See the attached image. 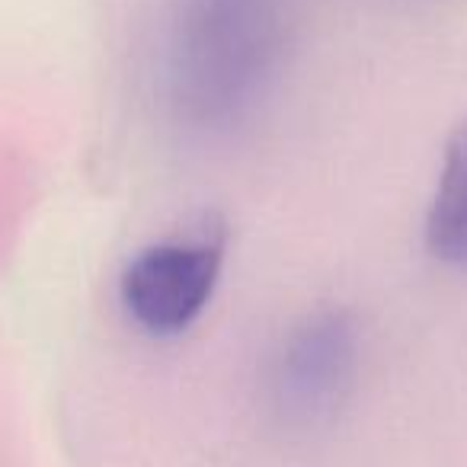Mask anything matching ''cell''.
<instances>
[{
	"instance_id": "6da1fadb",
	"label": "cell",
	"mask_w": 467,
	"mask_h": 467,
	"mask_svg": "<svg viewBox=\"0 0 467 467\" xmlns=\"http://www.w3.org/2000/svg\"><path fill=\"white\" fill-rule=\"evenodd\" d=\"M282 48V0H176L170 93L189 125L231 129L266 90Z\"/></svg>"
},
{
	"instance_id": "7a4b0ae2",
	"label": "cell",
	"mask_w": 467,
	"mask_h": 467,
	"mask_svg": "<svg viewBox=\"0 0 467 467\" xmlns=\"http://www.w3.org/2000/svg\"><path fill=\"white\" fill-rule=\"evenodd\" d=\"M227 234L205 224L144 247L122 273V305L141 330L173 337L199 320L224 266Z\"/></svg>"
},
{
	"instance_id": "3957f363",
	"label": "cell",
	"mask_w": 467,
	"mask_h": 467,
	"mask_svg": "<svg viewBox=\"0 0 467 467\" xmlns=\"http://www.w3.org/2000/svg\"><path fill=\"white\" fill-rule=\"evenodd\" d=\"M358 365V337L346 314L301 320L273 365V397L288 422L314 426L343 407Z\"/></svg>"
},
{
	"instance_id": "277c9868",
	"label": "cell",
	"mask_w": 467,
	"mask_h": 467,
	"mask_svg": "<svg viewBox=\"0 0 467 467\" xmlns=\"http://www.w3.org/2000/svg\"><path fill=\"white\" fill-rule=\"evenodd\" d=\"M426 244L435 260L467 269V122L448 138L439 189L426 218Z\"/></svg>"
}]
</instances>
